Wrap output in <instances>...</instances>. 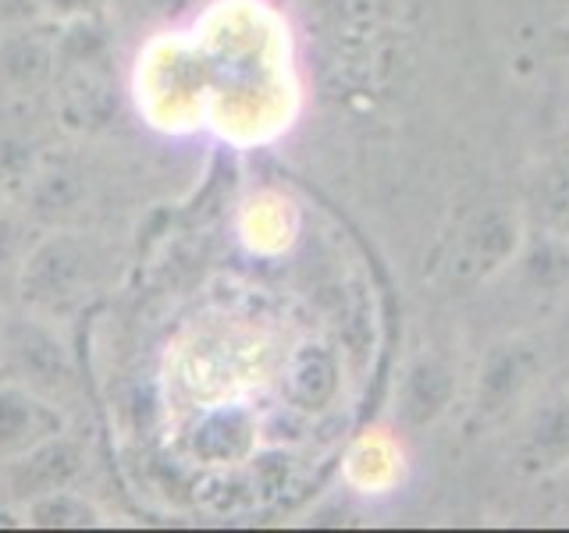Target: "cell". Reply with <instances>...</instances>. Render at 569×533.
I'll use <instances>...</instances> for the list:
<instances>
[{
	"label": "cell",
	"instance_id": "obj_4",
	"mask_svg": "<svg viewBox=\"0 0 569 533\" xmlns=\"http://www.w3.org/2000/svg\"><path fill=\"white\" fill-rule=\"evenodd\" d=\"M538 378H541L538 345L523 342V338H506V342L491 345L485 360H480L473 413L480 420L506 416L512 405H520L527 399V391Z\"/></svg>",
	"mask_w": 569,
	"mask_h": 533
},
{
	"label": "cell",
	"instance_id": "obj_9",
	"mask_svg": "<svg viewBox=\"0 0 569 533\" xmlns=\"http://www.w3.org/2000/svg\"><path fill=\"white\" fill-rule=\"evenodd\" d=\"M459 373L449 360H441L438 352H420L402 366V378L396 384V416L423 431V426L438 423L456 399Z\"/></svg>",
	"mask_w": 569,
	"mask_h": 533
},
{
	"label": "cell",
	"instance_id": "obj_16",
	"mask_svg": "<svg viewBox=\"0 0 569 533\" xmlns=\"http://www.w3.org/2000/svg\"><path fill=\"white\" fill-rule=\"evenodd\" d=\"M0 497H4V494H0Z\"/></svg>",
	"mask_w": 569,
	"mask_h": 533
},
{
	"label": "cell",
	"instance_id": "obj_12",
	"mask_svg": "<svg viewBox=\"0 0 569 533\" xmlns=\"http://www.w3.org/2000/svg\"><path fill=\"white\" fill-rule=\"evenodd\" d=\"M22 515H26V526H43V530H86V526H100L107 520L86 494L71 487L32 497L29 505H22Z\"/></svg>",
	"mask_w": 569,
	"mask_h": 533
},
{
	"label": "cell",
	"instance_id": "obj_3",
	"mask_svg": "<svg viewBox=\"0 0 569 533\" xmlns=\"http://www.w3.org/2000/svg\"><path fill=\"white\" fill-rule=\"evenodd\" d=\"M86 452L79 449V441H71L68 431L50 438L43 444H36L32 452L0 462V494L11 505H29L32 497H43L50 491L71 487L82 476Z\"/></svg>",
	"mask_w": 569,
	"mask_h": 533
},
{
	"label": "cell",
	"instance_id": "obj_2",
	"mask_svg": "<svg viewBox=\"0 0 569 533\" xmlns=\"http://www.w3.org/2000/svg\"><path fill=\"white\" fill-rule=\"evenodd\" d=\"M0 381H18L61 405L76 395V355L58 338V324L29 310L0 316Z\"/></svg>",
	"mask_w": 569,
	"mask_h": 533
},
{
	"label": "cell",
	"instance_id": "obj_14",
	"mask_svg": "<svg viewBox=\"0 0 569 533\" xmlns=\"http://www.w3.org/2000/svg\"><path fill=\"white\" fill-rule=\"evenodd\" d=\"M545 210L551 218V228L562 231V235H569V171H562L556 182H551Z\"/></svg>",
	"mask_w": 569,
	"mask_h": 533
},
{
	"label": "cell",
	"instance_id": "obj_11",
	"mask_svg": "<svg viewBox=\"0 0 569 533\" xmlns=\"http://www.w3.org/2000/svg\"><path fill=\"white\" fill-rule=\"evenodd\" d=\"M58 76V40H47L40 32H14L11 40L0 47V79L11 89L26 93Z\"/></svg>",
	"mask_w": 569,
	"mask_h": 533
},
{
	"label": "cell",
	"instance_id": "obj_13",
	"mask_svg": "<svg viewBox=\"0 0 569 533\" xmlns=\"http://www.w3.org/2000/svg\"><path fill=\"white\" fill-rule=\"evenodd\" d=\"M36 8H40L50 22L68 26V22H82V18H97L103 0H36Z\"/></svg>",
	"mask_w": 569,
	"mask_h": 533
},
{
	"label": "cell",
	"instance_id": "obj_5",
	"mask_svg": "<svg viewBox=\"0 0 569 533\" xmlns=\"http://www.w3.org/2000/svg\"><path fill=\"white\" fill-rule=\"evenodd\" d=\"M64 431L68 413L61 402L18 381H0V462L26 455Z\"/></svg>",
	"mask_w": 569,
	"mask_h": 533
},
{
	"label": "cell",
	"instance_id": "obj_10",
	"mask_svg": "<svg viewBox=\"0 0 569 533\" xmlns=\"http://www.w3.org/2000/svg\"><path fill=\"white\" fill-rule=\"evenodd\" d=\"M462 249H467V263L477 266L480 278H491L495 271L516 257L520 249V221L509 218L502 210H488L467 228V239H462Z\"/></svg>",
	"mask_w": 569,
	"mask_h": 533
},
{
	"label": "cell",
	"instance_id": "obj_15",
	"mask_svg": "<svg viewBox=\"0 0 569 533\" xmlns=\"http://www.w3.org/2000/svg\"><path fill=\"white\" fill-rule=\"evenodd\" d=\"M4 213H8V210H4V195H0V218H4Z\"/></svg>",
	"mask_w": 569,
	"mask_h": 533
},
{
	"label": "cell",
	"instance_id": "obj_7",
	"mask_svg": "<svg viewBox=\"0 0 569 533\" xmlns=\"http://www.w3.org/2000/svg\"><path fill=\"white\" fill-rule=\"evenodd\" d=\"M512 455L523 476H551L569 466V391H556L530 405Z\"/></svg>",
	"mask_w": 569,
	"mask_h": 533
},
{
	"label": "cell",
	"instance_id": "obj_6",
	"mask_svg": "<svg viewBox=\"0 0 569 533\" xmlns=\"http://www.w3.org/2000/svg\"><path fill=\"white\" fill-rule=\"evenodd\" d=\"M260 423L242 405H210L192 420L186 434V452L210 470H231L257 452Z\"/></svg>",
	"mask_w": 569,
	"mask_h": 533
},
{
	"label": "cell",
	"instance_id": "obj_1",
	"mask_svg": "<svg viewBox=\"0 0 569 533\" xmlns=\"http://www.w3.org/2000/svg\"><path fill=\"white\" fill-rule=\"evenodd\" d=\"M114 253L97 235L50 231L18 263V299L32 316L61 324L82 313L111 278Z\"/></svg>",
	"mask_w": 569,
	"mask_h": 533
},
{
	"label": "cell",
	"instance_id": "obj_8",
	"mask_svg": "<svg viewBox=\"0 0 569 533\" xmlns=\"http://www.w3.org/2000/svg\"><path fill=\"white\" fill-rule=\"evenodd\" d=\"M338 391H342V360L331 345L307 338L284 355L281 399L289 402V409L307 416L325 413L335 405Z\"/></svg>",
	"mask_w": 569,
	"mask_h": 533
}]
</instances>
